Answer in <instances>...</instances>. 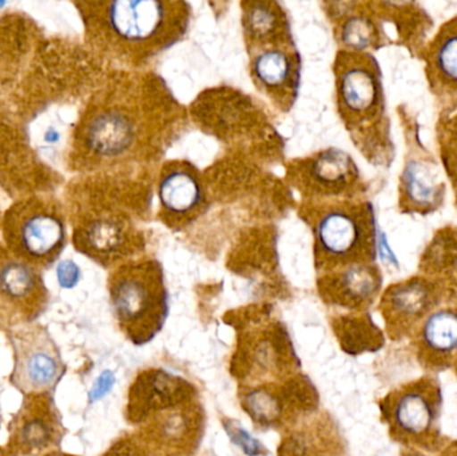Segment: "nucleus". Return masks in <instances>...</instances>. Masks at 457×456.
I'll list each match as a JSON object with an SVG mask.
<instances>
[{"label": "nucleus", "mask_w": 457, "mask_h": 456, "mask_svg": "<svg viewBox=\"0 0 457 456\" xmlns=\"http://www.w3.org/2000/svg\"><path fill=\"white\" fill-rule=\"evenodd\" d=\"M287 178L303 203L352 200L359 169L343 150L328 149L290 162Z\"/></svg>", "instance_id": "12"}, {"label": "nucleus", "mask_w": 457, "mask_h": 456, "mask_svg": "<svg viewBox=\"0 0 457 456\" xmlns=\"http://www.w3.org/2000/svg\"><path fill=\"white\" fill-rule=\"evenodd\" d=\"M24 374L32 386L45 387L55 379L58 367H56L55 361L47 352L37 351V352L31 353L24 363Z\"/></svg>", "instance_id": "27"}, {"label": "nucleus", "mask_w": 457, "mask_h": 456, "mask_svg": "<svg viewBox=\"0 0 457 456\" xmlns=\"http://www.w3.org/2000/svg\"><path fill=\"white\" fill-rule=\"evenodd\" d=\"M48 436H50L48 428L46 427L45 423L37 422V420L27 423L21 430V438H23L24 444L31 447L42 446L48 441Z\"/></svg>", "instance_id": "30"}, {"label": "nucleus", "mask_w": 457, "mask_h": 456, "mask_svg": "<svg viewBox=\"0 0 457 456\" xmlns=\"http://www.w3.org/2000/svg\"><path fill=\"white\" fill-rule=\"evenodd\" d=\"M308 425L285 435L279 444L278 456H340L344 444L332 420L325 415L311 417Z\"/></svg>", "instance_id": "21"}, {"label": "nucleus", "mask_w": 457, "mask_h": 456, "mask_svg": "<svg viewBox=\"0 0 457 456\" xmlns=\"http://www.w3.org/2000/svg\"><path fill=\"white\" fill-rule=\"evenodd\" d=\"M197 390L184 377L161 369L139 372L129 391L126 419L136 427L150 411Z\"/></svg>", "instance_id": "19"}, {"label": "nucleus", "mask_w": 457, "mask_h": 456, "mask_svg": "<svg viewBox=\"0 0 457 456\" xmlns=\"http://www.w3.org/2000/svg\"><path fill=\"white\" fill-rule=\"evenodd\" d=\"M346 10L335 12L336 35L345 50L364 53L378 42V29L372 16L362 11Z\"/></svg>", "instance_id": "24"}, {"label": "nucleus", "mask_w": 457, "mask_h": 456, "mask_svg": "<svg viewBox=\"0 0 457 456\" xmlns=\"http://www.w3.org/2000/svg\"><path fill=\"white\" fill-rule=\"evenodd\" d=\"M158 200L163 222L173 229H182L205 213L208 187L192 163L170 161L160 171Z\"/></svg>", "instance_id": "15"}, {"label": "nucleus", "mask_w": 457, "mask_h": 456, "mask_svg": "<svg viewBox=\"0 0 457 456\" xmlns=\"http://www.w3.org/2000/svg\"><path fill=\"white\" fill-rule=\"evenodd\" d=\"M442 409V387L435 375L405 383L380 402L391 438L405 450L423 454H439L445 446Z\"/></svg>", "instance_id": "6"}, {"label": "nucleus", "mask_w": 457, "mask_h": 456, "mask_svg": "<svg viewBox=\"0 0 457 456\" xmlns=\"http://www.w3.org/2000/svg\"><path fill=\"white\" fill-rule=\"evenodd\" d=\"M416 361L428 375L457 363V304H442L429 313L411 337Z\"/></svg>", "instance_id": "18"}, {"label": "nucleus", "mask_w": 457, "mask_h": 456, "mask_svg": "<svg viewBox=\"0 0 457 456\" xmlns=\"http://www.w3.org/2000/svg\"><path fill=\"white\" fill-rule=\"evenodd\" d=\"M110 299L123 335L138 347L149 344L169 315L162 265L154 259L120 264L110 276Z\"/></svg>", "instance_id": "5"}, {"label": "nucleus", "mask_w": 457, "mask_h": 456, "mask_svg": "<svg viewBox=\"0 0 457 456\" xmlns=\"http://www.w3.org/2000/svg\"><path fill=\"white\" fill-rule=\"evenodd\" d=\"M56 276H58L59 284L62 288H74L80 278V270L78 265L71 260H64L58 265L56 269Z\"/></svg>", "instance_id": "31"}, {"label": "nucleus", "mask_w": 457, "mask_h": 456, "mask_svg": "<svg viewBox=\"0 0 457 456\" xmlns=\"http://www.w3.org/2000/svg\"><path fill=\"white\" fill-rule=\"evenodd\" d=\"M330 324L341 350L348 355L378 352L386 345V332L367 312L337 315Z\"/></svg>", "instance_id": "22"}, {"label": "nucleus", "mask_w": 457, "mask_h": 456, "mask_svg": "<svg viewBox=\"0 0 457 456\" xmlns=\"http://www.w3.org/2000/svg\"><path fill=\"white\" fill-rule=\"evenodd\" d=\"M193 114L206 130L225 141L234 137L244 138L247 133L254 137L255 125L263 118L246 95L230 88L206 91V95L195 101Z\"/></svg>", "instance_id": "16"}, {"label": "nucleus", "mask_w": 457, "mask_h": 456, "mask_svg": "<svg viewBox=\"0 0 457 456\" xmlns=\"http://www.w3.org/2000/svg\"><path fill=\"white\" fill-rule=\"evenodd\" d=\"M247 53L255 87L279 112H289L297 99L303 70L295 39L258 46Z\"/></svg>", "instance_id": "13"}, {"label": "nucleus", "mask_w": 457, "mask_h": 456, "mask_svg": "<svg viewBox=\"0 0 457 456\" xmlns=\"http://www.w3.org/2000/svg\"><path fill=\"white\" fill-rule=\"evenodd\" d=\"M338 112L349 130L362 131L383 109V88L375 59L367 53L343 50L335 61Z\"/></svg>", "instance_id": "10"}, {"label": "nucleus", "mask_w": 457, "mask_h": 456, "mask_svg": "<svg viewBox=\"0 0 457 456\" xmlns=\"http://www.w3.org/2000/svg\"><path fill=\"white\" fill-rule=\"evenodd\" d=\"M82 5L94 45L133 69H141L179 43L192 18V8L184 2L115 0Z\"/></svg>", "instance_id": "2"}, {"label": "nucleus", "mask_w": 457, "mask_h": 456, "mask_svg": "<svg viewBox=\"0 0 457 456\" xmlns=\"http://www.w3.org/2000/svg\"><path fill=\"white\" fill-rule=\"evenodd\" d=\"M320 297L329 307L364 313L378 300L381 275L373 264H357L319 275Z\"/></svg>", "instance_id": "17"}, {"label": "nucleus", "mask_w": 457, "mask_h": 456, "mask_svg": "<svg viewBox=\"0 0 457 456\" xmlns=\"http://www.w3.org/2000/svg\"><path fill=\"white\" fill-rule=\"evenodd\" d=\"M435 66L443 79L457 86V29L443 32L435 48Z\"/></svg>", "instance_id": "26"}, {"label": "nucleus", "mask_w": 457, "mask_h": 456, "mask_svg": "<svg viewBox=\"0 0 457 456\" xmlns=\"http://www.w3.org/2000/svg\"><path fill=\"white\" fill-rule=\"evenodd\" d=\"M445 288L431 278H413L389 286L380 300L386 335L394 342L411 340L424 319L443 304Z\"/></svg>", "instance_id": "14"}, {"label": "nucleus", "mask_w": 457, "mask_h": 456, "mask_svg": "<svg viewBox=\"0 0 457 456\" xmlns=\"http://www.w3.org/2000/svg\"><path fill=\"white\" fill-rule=\"evenodd\" d=\"M242 29L247 50L293 39L289 18L277 2L242 3Z\"/></svg>", "instance_id": "20"}, {"label": "nucleus", "mask_w": 457, "mask_h": 456, "mask_svg": "<svg viewBox=\"0 0 457 456\" xmlns=\"http://www.w3.org/2000/svg\"><path fill=\"white\" fill-rule=\"evenodd\" d=\"M224 427L231 442L237 444V446L241 447L247 456L266 454V450L263 449L262 444L258 442L257 439L253 438V436H250L241 426L237 425L233 420H224Z\"/></svg>", "instance_id": "28"}, {"label": "nucleus", "mask_w": 457, "mask_h": 456, "mask_svg": "<svg viewBox=\"0 0 457 456\" xmlns=\"http://www.w3.org/2000/svg\"><path fill=\"white\" fill-rule=\"evenodd\" d=\"M437 456H457V442L445 444V446L443 447L442 452H440Z\"/></svg>", "instance_id": "33"}, {"label": "nucleus", "mask_w": 457, "mask_h": 456, "mask_svg": "<svg viewBox=\"0 0 457 456\" xmlns=\"http://www.w3.org/2000/svg\"><path fill=\"white\" fill-rule=\"evenodd\" d=\"M8 251L29 265H47L66 244L63 214L54 203L29 198L13 205L4 220Z\"/></svg>", "instance_id": "8"}, {"label": "nucleus", "mask_w": 457, "mask_h": 456, "mask_svg": "<svg viewBox=\"0 0 457 456\" xmlns=\"http://www.w3.org/2000/svg\"><path fill=\"white\" fill-rule=\"evenodd\" d=\"M300 216L313 233L317 273L357 264H372L376 251L375 220L368 203L357 201L303 203Z\"/></svg>", "instance_id": "3"}, {"label": "nucleus", "mask_w": 457, "mask_h": 456, "mask_svg": "<svg viewBox=\"0 0 457 456\" xmlns=\"http://www.w3.org/2000/svg\"><path fill=\"white\" fill-rule=\"evenodd\" d=\"M115 385V377L112 371H104L99 375L98 379L94 383L93 388H91L90 398L91 402L99 401V399L104 398L110 391L112 390Z\"/></svg>", "instance_id": "32"}, {"label": "nucleus", "mask_w": 457, "mask_h": 456, "mask_svg": "<svg viewBox=\"0 0 457 456\" xmlns=\"http://www.w3.org/2000/svg\"><path fill=\"white\" fill-rule=\"evenodd\" d=\"M404 190L411 203L426 208L436 203L439 187L423 165L412 162L404 170Z\"/></svg>", "instance_id": "25"}, {"label": "nucleus", "mask_w": 457, "mask_h": 456, "mask_svg": "<svg viewBox=\"0 0 457 456\" xmlns=\"http://www.w3.org/2000/svg\"><path fill=\"white\" fill-rule=\"evenodd\" d=\"M185 112L154 74L120 77L86 110L74 150L86 168H117L157 158Z\"/></svg>", "instance_id": "1"}, {"label": "nucleus", "mask_w": 457, "mask_h": 456, "mask_svg": "<svg viewBox=\"0 0 457 456\" xmlns=\"http://www.w3.org/2000/svg\"><path fill=\"white\" fill-rule=\"evenodd\" d=\"M104 456H157L150 452L138 438L136 434L126 435L120 438L114 446L109 450Z\"/></svg>", "instance_id": "29"}, {"label": "nucleus", "mask_w": 457, "mask_h": 456, "mask_svg": "<svg viewBox=\"0 0 457 456\" xmlns=\"http://www.w3.org/2000/svg\"><path fill=\"white\" fill-rule=\"evenodd\" d=\"M136 427L137 438L157 456H195L206 427L198 390L149 412Z\"/></svg>", "instance_id": "9"}, {"label": "nucleus", "mask_w": 457, "mask_h": 456, "mask_svg": "<svg viewBox=\"0 0 457 456\" xmlns=\"http://www.w3.org/2000/svg\"><path fill=\"white\" fill-rule=\"evenodd\" d=\"M75 214V246L99 264H125L145 248L144 233L120 198L88 203Z\"/></svg>", "instance_id": "7"}, {"label": "nucleus", "mask_w": 457, "mask_h": 456, "mask_svg": "<svg viewBox=\"0 0 457 456\" xmlns=\"http://www.w3.org/2000/svg\"><path fill=\"white\" fill-rule=\"evenodd\" d=\"M39 288L31 265L0 245V294L10 300H27Z\"/></svg>", "instance_id": "23"}, {"label": "nucleus", "mask_w": 457, "mask_h": 456, "mask_svg": "<svg viewBox=\"0 0 457 456\" xmlns=\"http://www.w3.org/2000/svg\"><path fill=\"white\" fill-rule=\"evenodd\" d=\"M230 323L238 331L230 372L239 388L276 385L300 374V361L289 332L281 321L271 318L270 310L247 308L231 316Z\"/></svg>", "instance_id": "4"}, {"label": "nucleus", "mask_w": 457, "mask_h": 456, "mask_svg": "<svg viewBox=\"0 0 457 456\" xmlns=\"http://www.w3.org/2000/svg\"><path fill=\"white\" fill-rule=\"evenodd\" d=\"M453 369H455L456 374H457V363L455 364V367H453Z\"/></svg>", "instance_id": "34"}, {"label": "nucleus", "mask_w": 457, "mask_h": 456, "mask_svg": "<svg viewBox=\"0 0 457 456\" xmlns=\"http://www.w3.org/2000/svg\"><path fill=\"white\" fill-rule=\"evenodd\" d=\"M239 402L261 428L295 427L319 410L316 387L301 372L287 382L239 388Z\"/></svg>", "instance_id": "11"}]
</instances>
